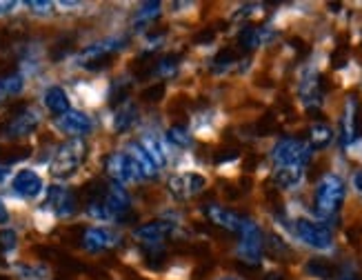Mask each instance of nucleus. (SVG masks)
Returning <instances> with one entry per match:
<instances>
[{
	"instance_id": "nucleus-13",
	"label": "nucleus",
	"mask_w": 362,
	"mask_h": 280,
	"mask_svg": "<svg viewBox=\"0 0 362 280\" xmlns=\"http://www.w3.org/2000/svg\"><path fill=\"white\" fill-rule=\"evenodd\" d=\"M118 236L107 227H91L85 231L83 236V247L89 249V252H105V249L118 245Z\"/></svg>"
},
{
	"instance_id": "nucleus-32",
	"label": "nucleus",
	"mask_w": 362,
	"mask_h": 280,
	"mask_svg": "<svg viewBox=\"0 0 362 280\" xmlns=\"http://www.w3.org/2000/svg\"><path fill=\"white\" fill-rule=\"evenodd\" d=\"M351 182H354V189L362 194V169H358V171H356L354 178H351Z\"/></svg>"
},
{
	"instance_id": "nucleus-27",
	"label": "nucleus",
	"mask_w": 362,
	"mask_h": 280,
	"mask_svg": "<svg viewBox=\"0 0 362 280\" xmlns=\"http://www.w3.org/2000/svg\"><path fill=\"white\" fill-rule=\"evenodd\" d=\"M167 140L169 143H174L178 147H187L189 143H192V136H189V132L185 127H180V124H176V127H171L167 132Z\"/></svg>"
},
{
	"instance_id": "nucleus-17",
	"label": "nucleus",
	"mask_w": 362,
	"mask_h": 280,
	"mask_svg": "<svg viewBox=\"0 0 362 280\" xmlns=\"http://www.w3.org/2000/svg\"><path fill=\"white\" fill-rule=\"evenodd\" d=\"M140 147H143L147 151L149 158L156 163V167H165L167 165V149H165V143L153 134H145L143 140L138 143Z\"/></svg>"
},
{
	"instance_id": "nucleus-1",
	"label": "nucleus",
	"mask_w": 362,
	"mask_h": 280,
	"mask_svg": "<svg viewBox=\"0 0 362 280\" xmlns=\"http://www.w3.org/2000/svg\"><path fill=\"white\" fill-rule=\"evenodd\" d=\"M87 211L98 221H124L132 214V200L129 194L122 189V185L112 182L103 194L89 202Z\"/></svg>"
},
{
	"instance_id": "nucleus-15",
	"label": "nucleus",
	"mask_w": 362,
	"mask_h": 280,
	"mask_svg": "<svg viewBox=\"0 0 362 280\" xmlns=\"http://www.w3.org/2000/svg\"><path fill=\"white\" fill-rule=\"evenodd\" d=\"M171 231H174V225H171V223L153 221V223H147L143 227H138L134 233H136V238L145 240L147 245H158V243H163L169 236Z\"/></svg>"
},
{
	"instance_id": "nucleus-33",
	"label": "nucleus",
	"mask_w": 362,
	"mask_h": 280,
	"mask_svg": "<svg viewBox=\"0 0 362 280\" xmlns=\"http://www.w3.org/2000/svg\"><path fill=\"white\" fill-rule=\"evenodd\" d=\"M9 221V211H7V207L0 202V225H5Z\"/></svg>"
},
{
	"instance_id": "nucleus-31",
	"label": "nucleus",
	"mask_w": 362,
	"mask_h": 280,
	"mask_svg": "<svg viewBox=\"0 0 362 280\" xmlns=\"http://www.w3.org/2000/svg\"><path fill=\"white\" fill-rule=\"evenodd\" d=\"M29 7L34 9L36 13H49L54 9V3H38V0H31Z\"/></svg>"
},
{
	"instance_id": "nucleus-28",
	"label": "nucleus",
	"mask_w": 362,
	"mask_h": 280,
	"mask_svg": "<svg viewBox=\"0 0 362 280\" xmlns=\"http://www.w3.org/2000/svg\"><path fill=\"white\" fill-rule=\"evenodd\" d=\"M176 69H178V58L176 56H167V58H163L158 62V67H156V74L169 78V76L176 74Z\"/></svg>"
},
{
	"instance_id": "nucleus-6",
	"label": "nucleus",
	"mask_w": 362,
	"mask_h": 280,
	"mask_svg": "<svg viewBox=\"0 0 362 280\" xmlns=\"http://www.w3.org/2000/svg\"><path fill=\"white\" fill-rule=\"evenodd\" d=\"M105 169H107V174L114 178V182H118V185H122V182H136L140 178H145L143 171H140L138 163L134 161V156L129 151L112 153L105 161Z\"/></svg>"
},
{
	"instance_id": "nucleus-34",
	"label": "nucleus",
	"mask_w": 362,
	"mask_h": 280,
	"mask_svg": "<svg viewBox=\"0 0 362 280\" xmlns=\"http://www.w3.org/2000/svg\"><path fill=\"white\" fill-rule=\"evenodd\" d=\"M16 7V3H9V0H7V3H0V13H7V11H11Z\"/></svg>"
},
{
	"instance_id": "nucleus-21",
	"label": "nucleus",
	"mask_w": 362,
	"mask_h": 280,
	"mask_svg": "<svg viewBox=\"0 0 362 280\" xmlns=\"http://www.w3.org/2000/svg\"><path fill=\"white\" fill-rule=\"evenodd\" d=\"M332 140H334V129L329 127V124H325V122L311 124V129H309V147L311 149H325L332 145Z\"/></svg>"
},
{
	"instance_id": "nucleus-25",
	"label": "nucleus",
	"mask_w": 362,
	"mask_h": 280,
	"mask_svg": "<svg viewBox=\"0 0 362 280\" xmlns=\"http://www.w3.org/2000/svg\"><path fill=\"white\" fill-rule=\"evenodd\" d=\"M21 89H23V78L18 74L3 78V81H0V100H3L5 96H16Z\"/></svg>"
},
{
	"instance_id": "nucleus-19",
	"label": "nucleus",
	"mask_w": 362,
	"mask_h": 280,
	"mask_svg": "<svg viewBox=\"0 0 362 280\" xmlns=\"http://www.w3.org/2000/svg\"><path fill=\"white\" fill-rule=\"evenodd\" d=\"M274 36L267 29H258V27H245L238 36V42L245 49H256V47H262L264 42H269Z\"/></svg>"
},
{
	"instance_id": "nucleus-22",
	"label": "nucleus",
	"mask_w": 362,
	"mask_h": 280,
	"mask_svg": "<svg viewBox=\"0 0 362 280\" xmlns=\"http://www.w3.org/2000/svg\"><path fill=\"white\" fill-rule=\"evenodd\" d=\"M129 153L134 156V161L138 163V167H140V171H143V176H145V178H153L156 174H158V171H156L158 167H156V163L149 158L147 151H145L143 147H140L138 143L129 147Z\"/></svg>"
},
{
	"instance_id": "nucleus-2",
	"label": "nucleus",
	"mask_w": 362,
	"mask_h": 280,
	"mask_svg": "<svg viewBox=\"0 0 362 280\" xmlns=\"http://www.w3.org/2000/svg\"><path fill=\"white\" fill-rule=\"evenodd\" d=\"M347 189H344L342 178L336 174H327L318 180L316 192H313V209L320 221H332V218L340 211Z\"/></svg>"
},
{
	"instance_id": "nucleus-18",
	"label": "nucleus",
	"mask_w": 362,
	"mask_h": 280,
	"mask_svg": "<svg viewBox=\"0 0 362 280\" xmlns=\"http://www.w3.org/2000/svg\"><path fill=\"white\" fill-rule=\"evenodd\" d=\"M45 105L52 114L62 116L69 112V98L62 87H49L45 91Z\"/></svg>"
},
{
	"instance_id": "nucleus-5",
	"label": "nucleus",
	"mask_w": 362,
	"mask_h": 280,
	"mask_svg": "<svg viewBox=\"0 0 362 280\" xmlns=\"http://www.w3.org/2000/svg\"><path fill=\"white\" fill-rule=\"evenodd\" d=\"M296 233L307 247L318 249V252H329L334 247V233L325 223H313L307 218H300L296 223Z\"/></svg>"
},
{
	"instance_id": "nucleus-9",
	"label": "nucleus",
	"mask_w": 362,
	"mask_h": 280,
	"mask_svg": "<svg viewBox=\"0 0 362 280\" xmlns=\"http://www.w3.org/2000/svg\"><path fill=\"white\" fill-rule=\"evenodd\" d=\"M122 45H124V38H107L103 42H96V45L87 47V49L81 54V62L85 67H93V65H98V62H103L105 58H109L112 54H116Z\"/></svg>"
},
{
	"instance_id": "nucleus-16",
	"label": "nucleus",
	"mask_w": 362,
	"mask_h": 280,
	"mask_svg": "<svg viewBox=\"0 0 362 280\" xmlns=\"http://www.w3.org/2000/svg\"><path fill=\"white\" fill-rule=\"evenodd\" d=\"M305 178V169L303 167H276L274 171V185L282 192H291Z\"/></svg>"
},
{
	"instance_id": "nucleus-11",
	"label": "nucleus",
	"mask_w": 362,
	"mask_h": 280,
	"mask_svg": "<svg viewBox=\"0 0 362 280\" xmlns=\"http://www.w3.org/2000/svg\"><path fill=\"white\" fill-rule=\"evenodd\" d=\"M47 207H49L54 214L58 216H71L76 211V196L65 189V187H49V192H47Z\"/></svg>"
},
{
	"instance_id": "nucleus-35",
	"label": "nucleus",
	"mask_w": 362,
	"mask_h": 280,
	"mask_svg": "<svg viewBox=\"0 0 362 280\" xmlns=\"http://www.w3.org/2000/svg\"><path fill=\"white\" fill-rule=\"evenodd\" d=\"M223 280H233V278H223Z\"/></svg>"
},
{
	"instance_id": "nucleus-4",
	"label": "nucleus",
	"mask_w": 362,
	"mask_h": 280,
	"mask_svg": "<svg viewBox=\"0 0 362 280\" xmlns=\"http://www.w3.org/2000/svg\"><path fill=\"white\" fill-rule=\"evenodd\" d=\"M313 149L309 147V143L300 138H282L278 140V145L272 151V158L276 163V167H307V163L311 161Z\"/></svg>"
},
{
	"instance_id": "nucleus-26",
	"label": "nucleus",
	"mask_w": 362,
	"mask_h": 280,
	"mask_svg": "<svg viewBox=\"0 0 362 280\" xmlns=\"http://www.w3.org/2000/svg\"><path fill=\"white\" fill-rule=\"evenodd\" d=\"M160 16V3H145L140 7V11L136 13V23L138 25H149L153 18Z\"/></svg>"
},
{
	"instance_id": "nucleus-30",
	"label": "nucleus",
	"mask_w": 362,
	"mask_h": 280,
	"mask_svg": "<svg viewBox=\"0 0 362 280\" xmlns=\"http://www.w3.org/2000/svg\"><path fill=\"white\" fill-rule=\"evenodd\" d=\"M0 245H3L5 249H13L16 247V233L13 231H3L0 233Z\"/></svg>"
},
{
	"instance_id": "nucleus-10",
	"label": "nucleus",
	"mask_w": 362,
	"mask_h": 280,
	"mask_svg": "<svg viewBox=\"0 0 362 280\" xmlns=\"http://www.w3.org/2000/svg\"><path fill=\"white\" fill-rule=\"evenodd\" d=\"M56 124H58V129L60 132H65V134H69V136H76V138H81V136H85V134H89L91 132V118L87 116V114H83V112H69L67 114H62V116H58L56 118Z\"/></svg>"
},
{
	"instance_id": "nucleus-20",
	"label": "nucleus",
	"mask_w": 362,
	"mask_h": 280,
	"mask_svg": "<svg viewBox=\"0 0 362 280\" xmlns=\"http://www.w3.org/2000/svg\"><path fill=\"white\" fill-rule=\"evenodd\" d=\"M356 112H358V105L354 98H349L342 114V145H351L356 140Z\"/></svg>"
},
{
	"instance_id": "nucleus-3",
	"label": "nucleus",
	"mask_w": 362,
	"mask_h": 280,
	"mask_svg": "<svg viewBox=\"0 0 362 280\" xmlns=\"http://www.w3.org/2000/svg\"><path fill=\"white\" fill-rule=\"evenodd\" d=\"M87 156V145L83 138H71L67 140L65 145H60L54 161H52V174L58 176V178H65V176H71L74 171L83 165Z\"/></svg>"
},
{
	"instance_id": "nucleus-23",
	"label": "nucleus",
	"mask_w": 362,
	"mask_h": 280,
	"mask_svg": "<svg viewBox=\"0 0 362 280\" xmlns=\"http://www.w3.org/2000/svg\"><path fill=\"white\" fill-rule=\"evenodd\" d=\"M36 124H38V116L34 112H25L23 116H18L9 124V134H13V136H27L29 132H34Z\"/></svg>"
},
{
	"instance_id": "nucleus-12",
	"label": "nucleus",
	"mask_w": 362,
	"mask_h": 280,
	"mask_svg": "<svg viewBox=\"0 0 362 280\" xmlns=\"http://www.w3.org/2000/svg\"><path fill=\"white\" fill-rule=\"evenodd\" d=\"M11 189L23 198H36L42 192V178L31 169H23L13 176Z\"/></svg>"
},
{
	"instance_id": "nucleus-24",
	"label": "nucleus",
	"mask_w": 362,
	"mask_h": 280,
	"mask_svg": "<svg viewBox=\"0 0 362 280\" xmlns=\"http://www.w3.org/2000/svg\"><path fill=\"white\" fill-rule=\"evenodd\" d=\"M136 116H138V112H136V107L132 105V103H124L120 109H118V114H116V122H114V127L118 129V132H124V129H129L132 124L136 122Z\"/></svg>"
},
{
	"instance_id": "nucleus-29",
	"label": "nucleus",
	"mask_w": 362,
	"mask_h": 280,
	"mask_svg": "<svg viewBox=\"0 0 362 280\" xmlns=\"http://www.w3.org/2000/svg\"><path fill=\"white\" fill-rule=\"evenodd\" d=\"M233 62H235V58H233V54H220L218 58H216V62H214V71H227L231 65H233Z\"/></svg>"
},
{
	"instance_id": "nucleus-8",
	"label": "nucleus",
	"mask_w": 362,
	"mask_h": 280,
	"mask_svg": "<svg viewBox=\"0 0 362 280\" xmlns=\"http://www.w3.org/2000/svg\"><path fill=\"white\" fill-rule=\"evenodd\" d=\"M204 185H207V178L194 174V171H187V174H176L169 178V192L178 200H187L198 196L204 189Z\"/></svg>"
},
{
	"instance_id": "nucleus-7",
	"label": "nucleus",
	"mask_w": 362,
	"mask_h": 280,
	"mask_svg": "<svg viewBox=\"0 0 362 280\" xmlns=\"http://www.w3.org/2000/svg\"><path fill=\"white\" fill-rule=\"evenodd\" d=\"M238 254L245 262L249 264H258L262 256V233L254 221H245L240 229V245H238Z\"/></svg>"
},
{
	"instance_id": "nucleus-14",
	"label": "nucleus",
	"mask_w": 362,
	"mask_h": 280,
	"mask_svg": "<svg viewBox=\"0 0 362 280\" xmlns=\"http://www.w3.org/2000/svg\"><path fill=\"white\" fill-rule=\"evenodd\" d=\"M207 216L211 218V223H214V225L223 227V229H227V231H233V233H240V229H243V225H245V221H247V218H243V216H238V214H233V211H229V209H225V207H218V205H209V207H207Z\"/></svg>"
}]
</instances>
